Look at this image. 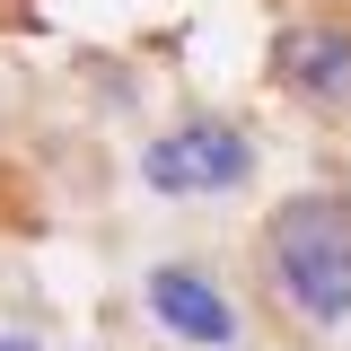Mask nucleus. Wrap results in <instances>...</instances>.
<instances>
[{
    "label": "nucleus",
    "mask_w": 351,
    "mask_h": 351,
    "mask_svg": "<svg viewBox=\"0 0 351 351\" xmlns=\"http://www.w3.org/2000/svg\"><path fill=\"white\" fill-rule=\"evenodd\" d=\"M272 80L316 123H351V18H325V9L281 18L272 27Z\"/></svg>",
    "instance_id": "7ed1b4c3"
},
{
    "label": "nucleus",
    "mask_w": 351,
    "mask_h": 351,
    "mask_svg": "<svg viewBox=\"0 0 351 351\" xmlns=\"http://www.w3.org/2000/svg\"><path fill=\"white\" fill-rule=\"evenodd\" d=\"M255 263L281 316H299L307 334H343L351 325V184L281 193L255 228Z\"/></svg>",
    "instance_id": "f257e3e1"
},
{
    "label": "nucleus",
    "mask_w": 351,
    "mask_h": 351,
    "mask_svg": "<svg viewBox=\"0 0 351 351\" xmlns=\"http://www.w3.org/2000/svg\"><path fill=\"white\" fill-rule=\"evenodd\" d=\"M141 299H149V316H158V325H167L184 351H237V343H246L237 299L219 290L211 263H184V255L149 263V272H141Z\"/></svg>",
    "instance_id": "20e7f679"
},
{
    "label": "nucleus",
    "mask_w": 351,
    "mask_h": 351,
    "mask_svg": "<svg viewBox=\"0 0 351 351\" xmlns=\"http://www.w3.org/2000/svg\"><path fill=\"white\" fill-rule=\"evenodd\" d=\"M0 18H27V0H0Z\"/></svg>",
    "instance_id": "423d86ee"
},
{
    "label": "nucleus",
    "mask_w": 351,
    "mask_h": 351,
    "mask_svg": "<svg viewBox=\"0 0 351 351\" xmlns=\"http://www.w3.org/2000/svg\"><path fill=\"white\" fill-rule=\"evenodd\" d=\"M0 351H36V334H0Z\"/></svg>",
    "instance_id": "39448f33"
},
{
    "label": "nucleus",
    "mask_w": 351,
    "mask_h": 351,
    "mask_svg": "<svg viewBox=\"0 0 351 351\" xmlns=\"http://www.w3.org/2000/svg\"><path fill=\"white\" fill-rule=\"evenodd\" d=\"M141 184H158V193H176V202L246 193V184H255V141H246L237 114L193 106V114H176V123L141 149Z\"/></svg>",
    "instance_id": "f03ea898"
}]
</instances>
